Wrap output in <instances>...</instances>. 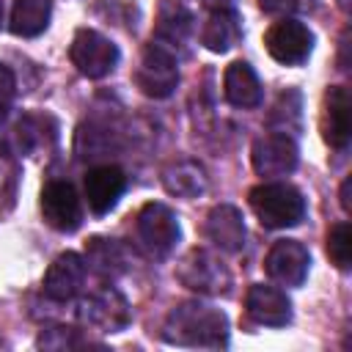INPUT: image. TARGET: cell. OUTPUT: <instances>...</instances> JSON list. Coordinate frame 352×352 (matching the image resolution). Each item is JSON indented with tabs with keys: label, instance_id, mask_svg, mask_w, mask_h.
I'll return each mask as SVG.
<instances>
[{
	"label": "cell",
	"instance_id": "6da1fadb",
	"mask_svg": "<svg viewBox=\"0 0 352 352\" xmlns=\"http://www.w3.org/2000/svg\"><path fill=\"white\" fill-rule=\"evenodd\" d=\"M162 338L176 346H204V349H220L228 341V319L220 308L187 300L170 308Z\"/></svg>",
	"mask_w": 352,
	"mask_h": 352
},
{
	"label": "cell",
	"instance_id": "7a4b0ae2",
	"mask_svg": "<svg viewBox=\"0 0 352 352\" xmlns=\"http://www.w3.org/2000/svg\"><path fill=\"white\" fill-rule=\"evenodd\" d=\"M250 209L267 228H289L305 217V198L286 182H264L250 190Z\"/></svg>",
	"mask_w": 352,
	"mask_h": 352
},
{
	"label": "cell",
	"instance_id": "3957f363",
	"mask_svg": "<svg viewBox=\"0 0 352 352\" xmlns=\"http://www.w3.org/2000/svg\"><path fill=\"white\" fill-rule=\"evenodd\" d=\"M176 278L184 289L198 292V294H209V297H220L231 292V272L223 264V258L206 248H192L179 264H176Z\"/></svg>",
	"mask_w": 352,
	"mask_h": 352
},
{
	"label": "cell",
	"instance_id": "277c9868",
	"mask_svg": "<svg viewBox=\"0 0 352 352\" xmlns=\"http://www.w3.org/2000/svg\"><path fill=\"white\" fill-rule=\"evenodd\" d=\"M135 80L146 96H154V99L170 96L173 88L179 85V55L151 38V44H146L143 50Z\"/></svg>",
	"mask_w": 352,
	"mask_h": 352
},
{
	"label": "cell",
	"instance_id": "5b68a950",
	"mask_svg": "<svg viewBox=\"0 0 352 352\" xmlns=\"http://www.w3.org/2000/svg\"><path fill=\"white\" fill-rule=\"evenodd\" d=\"M69 55H72V63L80 69V74H85L91 80L110 74L118 63V47L107 36H102L91 28H82L74 33Z\"/></svg>",
	"mask_w": 352,
	"mask_h": 352
},
{
	"label": "cell",
	"instance_id": "8992f818",
	"mask_svg": "<svg viewBox=\"0 0 352 352\" xmlns=\"http://www.w3.org/2000/svg\"><path fill=\"white\" fill-rule=\"evenodd\" d=\"M80 319L102 333H121L129 324V302L113 286H102L80 300Z\"/></svg>",
	"mask_w": 352,
	"mask_h": 352
},
{
	"label": "cell",
	"instance_id": "52a82bcc",
	"mask_svg": "<svg viewBox=\"0 0 352 352\" xmlns=\"http://www.w3.org/2000/svg\"><path fill=\"white\" fill-rule=\"evenodd\" d=\"M267 52L283 66H300L314 50V33L300 19L283 16L264 36Z\"/></svg>",
	"mask_w": 352,
	"mask_h": 352
},
{
	"label": "cell",
	"instance_id": "ba28073f",
	"mask_svg": "<svg viewBox=\"0 0 352 352\" xmlns=\"http://www.w3.org/2000/svg\"><path fill=\"white\" fill-rule=\"evenodd\" d=\"M250 160H253V170L258 176L278 179V176H289L297 168L300 151H297V143L292 135L272 132V135H264L253 143Z\"/></svg>",
	"mask_w": 352,
	"mask_h": 352
},
{
	"label": "cell",
	"instance_id": "9c48e42d",
	"mask_svg": "<svg viewBox=\"0 0 352 352\" xmlns=\"http://www.w3.org/2000/svg\"><path fill=\"white\" fill-rule=\"evenodd\" d=\"M138 236L151 256H168L176 248L182 228L165 204H146L138 214Z\"/></svg>",
	"mask_w": 352,
	"mask_h": 352
},
{
	"label": "cell",
	"instance_id": "30bf717a",
	"mask_svg": "<svg viewBox=\"0 0 352 352\" xmlns=\"http://www.w3.org/2000/svg\"><path fill=\"white\" fill-rule=\"evenodd\" d=\"M264 267H267V275L280 283V286H300L308 275V267H311V256L305 250V245H300L297 239H278L267 258H264Z\"/></svg>",
	"mask_w": 352,
	"mask_h": 352
},
{
	"label": "cell",
	"instance_id": "8fae6325",
	"mask_svg": "<svg viewBox=\"0 0 352 352\" xmlns=\"http://www.w3.org/2000/svg\"><path fill=\"white\" fill-rule=\"evenodd\" d=\"M352 135V99L344 85H333L322 102V138L333 148H344Z\"/></svg>",
	"mask_w": 352,
	"mask_h": 352
},
{
	"label": "cell",
	"instance_id": "7c38bea8",
	"mask_svg": "<svg viewBox=\"0 0 352 352\" xmlns=\"http://www.w3.org/2000/svg\"><path fill=\"white\" fill-rule=\"evenodd\" d=\"M41 212L55 231H74L82 220L80 198L69 182H50L41 190Z\"/></svg>",
	"mask_w": 352,
	"mask_h": 352
},
{
	"label": "cell",
	"instance_id": "4fadbf2b",
	"mask_svg": "<svg viewBox=\"0 0 352 352\" xmlns=\"http://www.w3.org/2000/svg\"><path fill=\"white\" fill-rule=\"evenodd\" d=\"M82 283H85V258L77 253H60L50 264L41 286L52 302H69L80 294Z\"/></svg>",
	"mask_w": 352,
	"mask_h": 352
},
{
	"label": "cell",
	"instance_id": "5bb4252c",
	"mask_svg": "<svg viewBox=\"0 0 352 352\" xmlns=\"http://www.w3.org/2000/svg\"><path fill=\"white\" fill-rule=\"evenodd\" d=\"M126 190V176L116 165H96L85 173V198L96 214L110 212Z\"/></svg>",
	"mask_w": 352,
	"mask_h": 352
},
{
	"label": "cell",
	"instance_id": "9a60e30c",
	"mask_svg": "<svg viewBox=\"0 0 352 352\" xmlns=\"http://www.w3.org/2000/svg\"><path fill=\"white\" fill-rule=\"evenodd\" d=\"M245 305H248L250 319L258 324L283 327L292 322V302H289L286 292H280L278 286H264V283L250 286Z\"/></svg>",
	"mask_w": 352,
	"mask_h": 352
},
{
	"label": "cell",
	"instance_id": "2e32d148",
	"mask_svg": "<svg viewBox=\"0 0 352 352\" xmlns=\"http://www.w3.org/2000/svg\"><path fill=\"white\" fill-rule=\"evenodd\" d=\"M206 234L220 250L239 253L245 248V239H248L242 212L231 204H217L206 217Z\"/></svg>",
	"mask_w": 352,
	"mask_h": 352
},
{
	"label": "cell",
	"instance_id": "e0dca14e",
	"mask_svg": "<svg viewBox=\"0 0 352 352\" xmlns=\"http://www.w3.org/2000/svg\"><path fill=\"white\" fill-rule=\"evenodd\" d=\"M242 38V22H239V14L234 8H214L206 22H204V30H201V44L212 52H228L231 47H236Z\"/></svg>",
	"mask_w": 352,
	"mask_h": 352
},
{
	"label": "cell",
	"instance_id": "ac0fdd59",
	"mask_svg": "<svg viewBox=\"0 0 352 352\" xmlns=\"http://www.w3.org/2000/svg\"><path fill=\"white\" fill-rule=\"evenodd\" d=\"M223 94L234 107H258L261 104V82L256 77V72L250 69V63L245 60H234L226 74H223Z\"/></svg>",
	"mask_w": 352,
	"mask_h": 352
},
{
	"label": "cell",
	"instance_id": "d6986e66",
	"mask_svg": "<svg viewBox=\"0 0 352 352\" xmlns=\"http://www.w3.org/2000/svg\"><path fill=\"white\" fill-rule=\"evenodd\" d=\"M162 184L170 195L176 198H184V201H192L198 195L206 192L209 187V179H206V170L192 162V160H182V162H173L162 170Z\"/></svg>",
	"mask_w": 352,
	"mask_h": 352
},
{
	"label": "cell",
	"instance_id": "ffe728a7",
	"mask_svg": "<svg viewBox=\"0 0 352 352\" xmlns=\"http://www.w3.org/2000/svg\"><path fill=\"white\" fill-rule=\"evenodd\" d=\"M190 28H192V16H190L179 3H176V6H162L154 41H160L162 47H168V50H173V52L179 55V50H182L184 41L190 38Z\"/></svg>",
	"mask_w": 352,
	"mask_h": 352
},
{
	"label": "cell",
	"instance_id": "44dd1931",
	"mask_svg": "<svg viewBox=\"0 0 352 352\" xmlns=\"http://www.w3.org/2000/svg\"><path fill=\"white\" fill-rule=\"evenodd\" d=\"M85 264L99 272L102 278H116L118 272H124L126 267V256L124 248L116 239H104V236H94L85 245Z\"/></svg>",
	"mask_w": 352,
	"mask_h": 352
},
{
	"label": "cell",
	"instance_id": "7402d4cb",
	"mask_svg": "<svg viewBox=\"0 0 352 352\" xmlns=\"http://www.w3.org/2000/svg\"><path fill=\"white\" fill-rule=\"evenodd\" d=\"M50 14H52L50 0H14L11 33H16V36H38L50 25Z\"/></svg>",
	"mask_w": 352,
	"mask_h": 352
},
{
	"label": "cell",
	"instance_id": "603a6c76",
	"mask_svg": "<svg viewBox=\"0 0 352 352\" xmlns=\"http://www.w3.org/2000/svg\"><path fill=\"white\" fill-rule=\"evenodd\" d=\"M327 253H330L336 267H341V270L349 267V261H352V228H349V223H336L330 228Z\"/></svg>",
	"mask_w": 352,
	"mask_h": 352
},
{
	"label": "cell",
	"instance_id": "cb8c5ba5",
	"mask_svg": "<svg viewBox=\"0 0 352 352\" xmlns=\"http://www.w3.org/2000/svg\"><path fill=\"white\" fill-rule=\"evenodd\" d=\"M82 344L85 341L72 327H50L47 333L38 336V346H44V349H74V346H82Z\"/></svg>",
	"mask_w": 352,
	"mask_h": 352
},
{
	"label": "cell",
	"instance_id": "d4e9b609",
	"mask_svg": "<svg viewBox=\"0 0 352 352\" xmlns=\"http://www.w3.org/2000/svg\"><path fill=\"white\" fill-rule=\"evenodd\" d=\"M261 11L267 14H294V11H302L308 8V0H258Z\"/></svg>",
	"mask_w": 352,
	"mask_h": 352
},
{
	"label": "cell",
	"instance_id": "484cf974",
	"mask_svg": "<svg viewBox=\"0 0 352 352\" xmlns=\"http://www.w3.org/2000/svg\"><path fill=\"white\" fill-rule=\"evenodd\" d=\"M14 91H16V80H14V72H11L6 63H0V110H3V107L11 102Z\"/></svg>",
	"mask_w": 352,
	"mask_h": 352
},
{
	"label": "cell",
	"instance_id": "4316f807",
	"mask_svg": "<svg viewBox=\"0 0 352 352\" xmlns=\"http://www.w3.org/2000/svg\"><path fill=\"white\" fill-rule=\"evenodd\" d=\"M341 206L349 212V179L344 182V187H341Z\"/></svg>",
	"mask_w": 352,
	"mask_h": 352
},
{
	"label": "cell",
	"instance_id": "83f0119b",
	"mask_svg": "<svg viewBox=\"0 0 352 352\" xmlns=\"http://www.w3.org/2000/svg\"><path fill=\"white\" fill-rule=\"evenodd\" d=\"M338 6H341V8H346V6H349V0H338Z\"/></svg>",
	"mask_w": 352,
	"mask_h": 352
},
{
	"label": "cell",
	"instance_id": "f1b7e54d",
	"mask_svg": "<svg viewBox=\"0 0 352 352\" xmlns=\"http://www.w3.org/2000/svg\"><path fill=\"white\" fill-rule=\"evenodd\" d=\"M0 28H3V3H0Z\"/></svg>",
	"mask_w": 352,
	"mask_h": 352
}]
</instances>
